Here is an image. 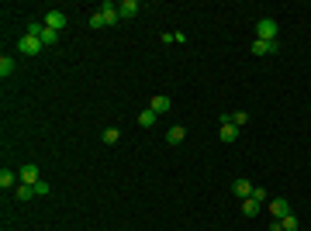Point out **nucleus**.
Wrapping results in <instances>:
<instances>
[{
    "label": "nucleus",
    "instance_id": "f257e3e1",
    "mask_svg": "<svg viewBox=\"0 0 311 231\" xmlns=\"http://www.w3.org/2000/svg\"><path fill=\"white\" fill-rule=\"evenodd\" d=\"M277 35H280V24L273 18H259L256 21V38L259 41H277Z\"/></svg>",
    "mask_w": 311,
    "mask_h": 231
},
{
    "label": "nucleus",
    "instance_id": "f03ea898",
    "mask_svg": "<svg viewBox=\"0 0 311 231\" xmlns=\"http://www.w3.org/2000/svg\"><path fill=\"white\" fill-rule=\"evenodd\" d=\"M42 49H45V45H42L38 35H24V38H18V52L21 56H38Z\"/></svg>",
    "mask_w": 311,
    "mask_h": 231
},
{
    "label": "nucleus",
    "instance_id": "7ed1b4c3",
    "mask_svg": "<svg viewBox=\"0 0 311 231\" xmlns=\"http://www.w3.org/2000/svg\"><path fill=\"white\" fill-rule=\"evenodd\" d=\"M97 11H100V18H104V28L118 24V18H121V14H118V4H111V0H104V4H100Z\"/></svg>",
    "mask_w": 311,
    "mask_h": 231
},
{
    "label": "nucleus",
    "instance_id": "20e7f679",
    "mask_svg": "<svg viewBox=\"0 0 311 231\" xmlns=\"http://www.w3.org/2000/svg\"><path fill=\"white\" fill-rule=\"evenodd\" d=\"M218 135H221V142H228V145L239 138V128L232 124V117H228V114H221V131H218Z\"/></svg>",
    "mask_w": 311,
    "mask_h": 231
},
{
    "label": "nucleus",
    "instance_id": "39448f33",
    "mask_svg": "<svg viewBox=\"0 0 311 231\" xmlns=\"http://www.w3.org/2000/svg\"><path fill=\"white\" fill-rule=\"evenodd\" d=\"M270 214L277 217V221H284V217H287V214H294V211H291V204H287L284 197H277V200H270Z\"/></svg>",
    "mask_w": 311,
    "mask_h": 231
},
{
    "label": "nucleus",
    "instance_id": "423d86ee",
    "mask_svg": "<svg viewBox=\"0 0 311 231\" xmlns=\"http://www.w3.org/2000/svg\"><path fill=\"white\" fill-rule=\"evenodd\" d=\"M21 183H28V187H35V183H38L42 176H38V166H35V162H28V166H21Z\"/></svg>",
    "mask_w": 311,
    "mask_h": 231
},
{
    "label": "nucleus",
    "instance_id": "0eeeda50",
    "mask_svg": "<svg viewBox=\"0 0 311 231\" xmlns=\"http://www.w3.org/2000/svg\"><path fill=\"white\" fill-rule=\"evenodd\" d=\"M45 28L62 31V28H66V14H62V11H49V14H45Z\"/></svg>",
    "mask_w": 311,
    "mask_h": 231
},
{
    "label": "nucleus",
    "instance_id": "6e6552de",
    "mask_svg": "<svg viewBox=\"0 0 311 231\" xmlns=\"http://www.w3.org/2000/svg\"><path fill=\"white\" fill-rule=\"evenodd\" d=\"M149 107H152L156 114H166V111L173 107V100H170V97H166V94H156L152 100H149Z\"/></svg>",
    "mask_w": 311,
    "mask_h": 231
},
{
    "label": "nucleus",
    "instance_id": "1a4fd4ad",
    "mask_svg": "<svg viewBox=\"0 0 311 231\" xmlns=\"http://www.w3.org/2000/svg\"><path fill=\"white\" fill-rule=\"evenodd\" d=\"M18 183H21L18 173H11V169H0V190H18Z\"/></svg>",
    "mask_w": 311,
    "mask_h": 231
},
{
    "label": "nucleus",
    "instance_id": "9d476101",
    "mask_svg": "<svg viewBox=\"0 0 311 231\" xmlns=\"http://www.w3.org/2000/svg\"><path fill=\"white\" fill-rule=\"evenodd\" d=\"M277 49H280V41H259V38L253 41V56H273Z\"/></svg>",
    "mask_w": 311,
    "mask_h": 231
},
{
    "label": "nucleus",
    "instance_id": "9b49d317",
    "mask_svg": "<svg viewBox=\"0 0 311 231\" xmlns=\"http://www.w3.org/2000/svg\"><path fill=\"white\" fill-rule=\"evenodd\" d=\"M138 11H142L138 0H121V4H118V14H121V18H135Z\"/></svg>",
    "mask_w": 311,
    "mask_h": 231
},
{
    "label": "nucleus",
    "instance_id": "f8f14e48",
    "mask_svg": "<svg viewBox=\"0 0 311 231\" xmlns=\"http://www.w3.org/2000/svg\"><path fill=\"white\" fill-rule=\"evenodd\" d=\"M232 193L239 197V200H246V197H253V183H249V179H235V183H232Z\"/></svg>",
    "mask_w": 311,
    "mask_h": 231
},
{
    "label": "nucleus",
    "instance_id": "ddd939ff",
    "mask_svg": "<svg viewBox=\"0 0 311 231\" xmlns=\"http://www.w3.org/2000/svg\"><path fill=\"white\" fill-rule=\"evenodd\" d=\"M183 138H187V128H180V124H173V128L166 131V142H170V145H180Z\"/></svg>",
    "mask_w": 311,
    "mask_h": 231
},
{
    "label": "nucleus",
    "instance_id": "4468645a",
    "mask_svg": "<svg viewBox=\"0 0 311 231\" xmlns=\"http://www.w3.org/2000/svg\"><path fill=\"white\" fill-rule=\"evenodd\" d=\"M156 117H159V114H156L152 107H145V111L138 114V124H142V128H152V124H156Z\"/></svg>",
    "mask_w": 311,
    "mask_h": 231
},
{
    "label": "nucleus",
    "instance_id": "2eb2a0df",
    "mask_svg": "<svg viewBox=\"0 0 311 231\" xmlns=\"http://www.w3.org/2000/svg\"><path fill=\"white\" fill-rule=\"evenodd\" d=\"M242 214H246V217H256V214H259V200L246 197V200H242Z\"/></svg>",
    "mask_w": 311,
    "mask_h": 231
},
{
    "label": "nucleus",
    "instance_id": "dca6fc26",
    "mask_svg": "<svg viewBox=\"0 0 311 231\" xmlns=\"http://www.w3.org/2000/svg\"><path fill=\"white\" fill-rule=\"evenodd\" d=\"M14 197H18V200H31V197H35V187H28V183H18Z\"/></svg>",
    "mask_w": 311,
    "mask_h": 231
},
{
    "label": "nucleus",
    "instance_id": "f3484780",
    "mask_svg": "<svg viewBox=\"0 0 311 231\" xmlns=\"http://www.w3.org/2000/svg\"><path fill=\"white\" fill-rule=\"evenodd\" d=\"M11 73H14V59H11V56H0V76L7 79Z\"/></svg>",
    "mask_w": 311,
    "mask_h": 231
},
{
    "label": "nucleus",
    "instance_id": "a211bd4d",
    "mask_svg": "<svg viewBox=\"0 0 311 231\" xmlns=\"http://www.w3.org/2000/svg\"><path fill=\"white\" fill-rule=\"evenodd\" d=\"M38 38H42V45H56V41H59V31H52V28H45V31H42Z\"/></svg>",
    "mask_w": 311,
    "mask_h": 231
},
{
    "label": "nucleus",
    "instance_id": "6ab92c4d",
    "mask_svg": "<svg viewBox=\"0 0 311 231\" xmlns=\"http://www.w3.org/2000/svg\"><path fill=\"white\" fill-rule=\"evenodd\" d=\"M104 142H107V145H118V142H121V131H118V128H107V131H104Z\"/></svg>",
    "mask_w": 311,
    "mask_h": 231
},
{
    "label": "nucleus",
    "instance_id": "aec40b11",
    "mask_svg": "<svg viewBox=\"0 0 311 231\" xmlns=\"http://www.w3.org/2000/svg\"><path fill=\"white\" fill-rule=\"evenodd\" d=\"M280 231H297V217H294V214H287V217L280 221Z\"/></svg>",
    "mask_w": 311,
    "mask_h": 231
},
{
    "label": "nucleus",
    "instance_id": "412c9836",
    "mask_svg": "<svg viewBox=\"0 0 311 231\" xmlns=\"http://www.w3.org/2000/svg\"><path fill=\"white\" fill-rule=\"evenodd\" d=\"M232 124H235V128H242V124H249V114H246V111H235V114H232Z\"/></svg>",
    "mask_w": 311,
    "mask_h": 231
},
{
    "label": "nucleus",
    "instance_id": "4be33fe9",
    "mask_svg": "<svg viewBox=\"0 0 311 231\" xmlns=\"http://www.w3.org/2000/svg\"><path fill=\"white\" fill-rule=\"evenodd\" d=\"M253 200H259V204H263V200H270V193L263 190V187H253Z\"/></svg>",
    "mask_w": 311,
    "mask_h": 231
},
{
    "label": "nucleus",
    "instance_id": "5701e85b",
    "mask_svg": "<svg viewBox=\"0 0 311 231\" xmlns=\"http://www.w3.org/2000/svg\"><path fill=\"white\" fill-rule=\"evenodd\" d=\"M90 28H104V18H100V11L90 14Z\"/></svg>",
    "mask_w": 311,
    "mask_h": 231
},
{
    "label": "nucleus",
    "instance_id": "b1692460",
    "mask_svg": "<svg viewBox=\"0 0 311 231\" xmlns=\"http://www.w3.org/2000/svg\"><path fill=\"white\" fill-rule=\"evenodd\" d=\"M45 193H49V183L38 179V183H35V197H45Z\"/></svg>",
    "mask_w": 311,
    "mask_h": 231
}]
</instances>
